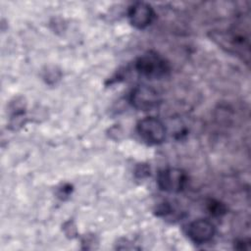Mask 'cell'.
I'll use <instances>...</instances> for the list:
<instances>
[{"instance_id": "8992f818", "label": "cell", "mask_w": 251, "mask_h": 251, "mask_svg": "<svg viewBox=\"0 0 251 251\" xmlns=\"http://www.w3.org/2000/svg\"><path fill=\"white\" fill-rule=\"evenodd\" d=\"M154 11L150 5L144 2H137L128 9V19L130 24L139 29L148 26L154 20Z\"/></svg>"}, {"instance_id": "3957f363", "label": "cell", "mask_w": 251, "mask_h": 251, "mask_svg": "<svg viewBox=\"0 0 251 251\" xmlns=\"http://www.w3.org/2000/svg\"><path fill=\"white\" fill-rule=\"evenodd\" d=\"M131 105L140 111H150L159 106L161 102L157 90L147 85H138L132 89L129 95Z\"/></svg>"}, {"instance_id": "5b68a950", "label": "cell", "mask_w": 251, "mask_h": 251, "mask_svg": "<svg viewBox=\"0 0 251 251\" xmlns=\"http://www.w3.org/2000/svg\"><path fill=\"white\" fill-rule=\"evenodd\" d=\"M216 232L214 225L204 219H198L191 222L187 226L188 237L197 244H204L212 240Z\"/></svg>"}, {"instance_id": "277c9868", "label": "cell", "mask_w": 251, "mask_h": 251, "mask_svg": "<svg viewBox=\"0 0 251 251\" xmlns=\"http://www.w3.org/2000/svg\"><path fill=\"white\" fill-rule=\"evenodd\" d=\"M157 182L162 190L176 193L183 189L186 183V176L179 169L169 168L159 173Z\"/></svg>"}, {"instance_id": "7a4b0ae2", "label": "cell", "mask_w": 251, "mask_h": 251, "mask_svg": "<svg viewBox=\"0 0 251 251\" xmlns=\"http://www.w3.org/2000/svg\"><path fill=\"white\" fill-rule=\"evenodd\" d=\"M138 135L148 144H159L164 141L166 128L163 123L153 117L140 120L136 126Z\"/></svg>"}, {"instance_id": "6da1fadb", "label": "cell", "mask_w": 251, "mask_h": 251, "mask_svg": "<svg viewBox=\"0 0 251 251\" xmlns=\"http://www.w3.org/2000/svg\"><path fill=\"white\" fill-rule=\"evenodd\" d=\"M137 72L148 78H161L170 72L169 63L160 55L154 52H148L140 56L136 63Z\"/></svg>"}]
</instances>
